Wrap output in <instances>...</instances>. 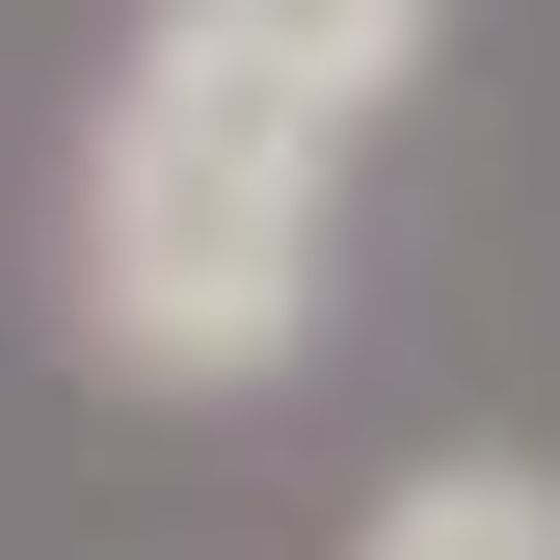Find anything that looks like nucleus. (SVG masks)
I'll list each match as a JSON object with an SVG mask.
<instances>
[{
	"label": "nucleus",
	"instance_id": "nucleus-1",
	"mask_svg": "<svg viewBox=\"0 0 560 560\" xmlns=\"http://www.w3.org/2000/svg\"><path fill=\"white\" fill-rule=\"evenodd\" d=\"M347 161H374V133H320L294 81H241L214 27H133V81L81 107V214H54L81 374H133V400L294 374L320 347V241H347Z\"/></svg>",
	"mask_w": 560,
	"mask_h": 560
},
{
	"label": "nucleus",
	"instance_id": "nucleus-2",
	"mask_svg": "<svg viewBox=\"0 0 560 560\" xmlns=\"http://www.w3.org/2000/svg\"><path fill=\"white\" fill-rule=\"evenodd\" d=\"M161 27H214L241 81H294L320 133H400V107H428V27H454V0H161Z\"/></svg>",
	"mask_w": 560,
	"mask_h": 560
},
{
	"label": "nucleus",
	"instance_id": "nucleus-3",
	"mask_svg": "<svg viewBox=\"0 0 560 560\" xmlns=\"http://www.w3.org/2000/svg\"><path fill=\"white\" fill-rule=\"evenodd\" d=\"M347 560H560V480L534 454H400L374 508H347Z\"/></svg>",
	"mask_w": 560,
	"mask_h": 560
}]
</instances>
